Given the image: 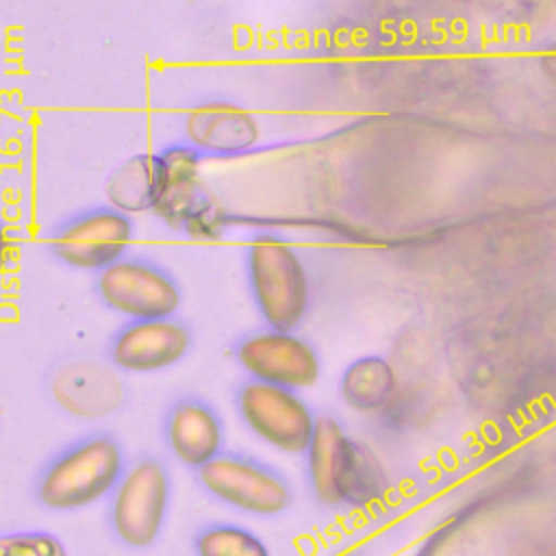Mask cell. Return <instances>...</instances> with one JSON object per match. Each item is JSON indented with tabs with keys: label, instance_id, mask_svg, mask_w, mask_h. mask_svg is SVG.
I'll list each match as a JSON object with an SVG mask.
<instances>
[{
	"label": "cell",
	"instance_id": "19",
	"mask_svg": "<svg viewBox=\"0 0 556 556\" xmlns=\"http://www.w3.org/2000/svg\"><path fill=\"white\" fill-rule=\"evenodd\" d=\"M13 250H15V239L9 230V226L0 219V271L11 263Z\"/></svg>",
	"mask_w": 556,
	"mask_h": 556
},
{
	"label": "cell",
	"instance_id": "10",
	"mask_svg": "<svg viewBox=\"0 0 556 556\" xmlns=\"http://www.w3.org/2000/svg\"><path fill=\"white\" fill-rule=\"evenodd\" d=\"M232 356L248 378L293 391L315 387L321 376L319 352L295 330H254L235 343Z\"/></svg>",
	"mask_w": 556,
	"mask_h": 556
},
{
	"label": "cell",
	"instance_id": "8",
	"mask_svg": "<svg viewBox=\"0 0 556 556\" xmlns=\"http://www.w3.org/2000/svg\"><path fill=\"white\" fill-rule=\"evenodd\" d=\"M93 289L106 308L128 321L174 317L182 302L176 278L154 261L139 256H124L98 271Z\"/></svg>",
	"mask_w": 556,
	"mask_h": 556
},
{
	"label": "cell",
	"instance_id": "1",
	"mask_svg": "<svg viewBox=\"0 0 556 556\" xmlns=\"http://www.w3.org/2000/svg\"><path fill=\"white\" fill-rule=\"evenodd\" d=\"M304 456L308 486L315 500L328 508H367L378 504L389 489V478L376 454L332 415L317 417Z\"/></svg>",
	"mask_w": 556,
	"mask_h": 556
},
{
	"label": "cell",
	"instance_id": "9",
	"mask_svg": "<svg viewBox=\"0 0 556 556\" xmlns=\"http://www.w3.org/2000/svg\"><path fill=\"white\" fill-rule=\"evenodd\" d=\"M132 239L130 215L113 206H96L63 222L50 235V252L72 269L98 274L124 258Z\"/></svg>",
	"mask_w": 556,
	"mask_h": 556
},
{
	"label": "cell",
	"instance_id": "7",
	"mask_svg": "<svg viewBox=\"0 0 556 556\" xmlns=\"http://www.w3.org/2000/svg\"><path fill=\"white\" fill-rule=\"evenodd\" d=\"M195 480L217 502L254 517L282 515L293 502L280 471L241 452H222L195 471Z\"/></svg>",
	"mask_w": 556,
	"mask_h": 556
},
{
	"label": "cell",
	"instance_id": "18",
	"mask_svg": "<svg viewBox=\"0 0 556 556\" xmlns=\"http://www.w3.org/2000/svg\"><path fill=\"white\" fill-rule=\"evenodd\" d=\"M0 556H67V549L52 532L17 530L0 534Z\"/></svg>",
	"mask_w": 556,
	"mask_h": 556
},
{
	"label": "cell",
	"instance_id": "6",
	"mask_svg": "<svg viewBox=\"0 0 556 556\" xmlns=\"http://www.w3.org/2000/svg\"><path fill=\"white\" fill-rule=\"evenodd\" d=\"M235 408L241 424L265 445L291 456L306 454L317 415L298 391L248 378L237 387Z\"/></svg>",
	"mask_w": 556,
	"mask_h": 556
},
{
	"label": "cell",
	"instance_id": "15",
	"mask_svg": "<svg viewBox=\"0 0 556 556\" xmlns=\"http://www.w3.org/2000/svg\"><path fill=\"white\" fill-rule=\"evenodd\" d=\"M397 389V371L391 361L380 354H367L352 361L339 380L341 400L358 413H380L389 408Z\"/></svg>",
	"mask_w": 556,
	"mask_h": 556
},
{
	"label": "cell",
	"instance_id": "2",
	"mask_svg": "<svg viewBox=\"0 0 556 556\" xmlns=\"http://www.w3.org/2000/svg\"><path fill=\"white\" fill-rule=\"evenodd\" d=\"M119 441L106 432L87 434L54 454L37 476L35 497L54 513H74L111 495L126 471Z\"/></svg>",
	"mask_w": 556,
	"mask_h": 556
},
{
	"label": "cell",
	"instance_id": "17",
	"mask_svg": "<svg viewBox=\"0 0 556 556\" xmlns=\"http://www.w3.org/2000/svg\"><path fill=\"white\" fill-rule=\"evenodd\" d=\"M195 556H271L267 543L237 523H208L193 539Z\"/></svg>",
	"mask_w": 556,
	"mask_h": 556
},
{
	"label": "cell",
	"instance_id": "16",
	"mask_svg": "<svg viewBox=\"0 0 556 556\" xmlns=\"http://www.w3.org/2000/svg\"><path fill=\"white\" fill-rule=\"evenodd\" d=\"M109 206L126 213H152L156 198V156L135 154L124 161L106 180Z\"/></svg>",
	"mask_w": 556,
	"mask_h": 556
},
{
	"label": "cell",
	"instance_id": "4",
	"mask_svg": "<svg viewBox=\"0 0 556 556\" xmlns=\"http://www.w3.org/2000/svg\"><path fill=\"white\" fill-rule=\"evenodd\" d=\"M156 156V198L152 213L172 230L191 239H219L230 215L202 185V156L187 143H174Z\"/></svg>",
	"mask_w": 556,
	"mask_h": 556
},
{
	"label": "cell",
	"instance_id": "14",
	"mask_svg": "<svg viewBox=\"0 0 556 556\" xmlns=\"http://www.w3.org/2000/svg\"><path fill=\"white\" fill-rule=\"evenodd\" d=\"M54 402L78 417H102L124 400L122 380L104 365L74 363L59 367L50 382Z\"/></svg>",
	"mask_w": 556,
	"mask_h": 556
},
{
	"label": "cell",
	"instance_id": "12",
	"mask_svg": "<svg viewBox=\"0 0 556 556\" xmlns=\"http://www.w3.org/2000/svg\"><path fill=\"white\" fill-rule=\"evenodd\" d=\"M185 143L202 159H235L261 141L256 115L235 102L213 100L193 106L182 119Z\"/></svg>",
	"mask_w": 556,
	"mask_h": 556
},
{
	"label": "cell",
	"instance_id": "13",
	"mask_svg": "<svg viewBox=\"0 0 556 556\" xmlns=\"http://www.w3.org/2000/svg\"><path fill=\"white\" fill-rule=\"evenodd\" d=\"M163 441L180 465L198 471L224 452L222 417L200 397H180L165 413Z\"/></svg>",
	"mask_w": 556,
	"mask_h": 556
},
{
	"label": "cell",
	"instance_id": "5",
	"mask_svg": "<svg viewBox=\"0 0 556 556\" xmlns=\"http://www.w3.org/2000/svg\"><path fill=\"white\" fill-rule=\"evenodd\" d=\"M172 500V478L167 467L143 456L126 467L117 486L109 495V526L115 539L132 549H146L163 532Z\"/></svg>",
	"mask_w": 556,
	"mask_h": 556
},
{
	"label": "cell",
	"instance_id": "3",
	"mask_svg": "<svg viewBox=\"0 0 556 556\" xmlns=\"http://www.w3.org/2000/svg\"><path fill=\"white\" fill-rule=\"evenodd\" d=\"M252 302L267 328L298 330L311 308V278L300 252L271 232L254 235L245 248Z\"/></svg>",
	"mask_w": 556,
	"mask_h": 556
},
{
	"label": "cell",
	"instance_id": "11",
	"mask_svg": "<svg viewBox=\"0 0 556 556\" xmlns=\"http://www.w3.org/2000/svg\"><path fill=\"white\" fill-rule=\"evenodd\" d=\"M193 337L185 321L174 317L130 319L109 343V361L126 374H152L178 365L191 350Z\"/></svg>",
	"mask_w": 556,
	"mask_h": 556
}]
</instances>
